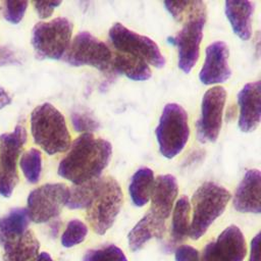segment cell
<instances>
[{
    "mask_svg": "<svg viewBox=\"0 0 261 261\" xmlns=\"http://www.w3.org/2000/svg\"><path fill=\"white\" fill-rule=\"evenodd\" d=\"M58 166V174L74 185L100 177L111 155V144L93 134H83L69 147Z\"/></svg>",
    "mask_w": 261,
    "mask_h": 261,
    "instance_id": "6da1fadb",
    "label": "cell"
},
{
    "mask_svg": "<svg viewBox=\"0 0 261 261\" xmlns=\"http://www.w3.org/2000/svg\"><path fill=\"white\" fill-rule=\"evenodd\" d=\"M34 142L47 154L62 153L70 147V134L63 114L51 103L38 105L31 113Z\"/></svg>",
    "mask_w": 261,
    "mask_h": 261,
    "instance_id": "7a4b0ae2",
    "label": "cell"
},
{
    "mask_svg": "<svg viewBox=\"0 0 261 261\" xmlns=\"http://www.w3.org/2000/svg\"><path fill=\"white\" fill-rule=\"evenodd\" d=\"M230 193L223 187L206 181L202 184L192 197L193 217L189 236L193 240L200 239L209 226L225 210L230 200Z\"/></svg>",
    "mask_w": 261,
    "mask_h": 261,
    "instance_id": "3957f363",
    "label": "cell"
},
{
    "mask_svg": "<svg viewBox=\"0 0 261 261\" xmlns=\"http://www.w3.org/2000/svg\"><path fill=\"white\" fill-rule=\"evenodd\" d=\"M123 201L121 188L112 176L98 178L94 196L87 207L86 218L97 234H104L114 223Z\"/></svg>",
    "mask_w": 261,
    "mask_h": 261,
    "instance_id": "277c9868",
    "label": "cell"
},
{
    "mask_svg": "<svg viewBox=\"0 0 261 261\" xmlns=\"http://www.w3.org/2000/svg\"><path fill=\"white\" fill-rule=\"evenodd\" d=\"M206 7L202 1H193L184 18V25L169 43L177 47L178 67L185 73H190L200 55V44L206 22Z\"/></svg>",
    "mask_w": 261,
    "mask_h": 261,
    "instance_id": "5b68a950",
    "label": "cell"
},
{
    "mask_svg": "<svg viewBox=\"0 0 261 261\" xmlns=\"http://www.w3.org/2000/svg\"><path fill=\"white\" fill-rule=\"evenodd\" d=\"M155 135L161 155L171 159L178 155L186 147L190 127L186 110L176 103H168L164 106Z\"/></svg>",
    "mask_w": 261,
    "mask_h": 261,
    "instance_id": "8992f818",
    "label": "cell"
},
{
    "mask_svg": "<svg viewBox=\"0 0 261 261\" xmlns=\"http://www.w3.org/2000/svg\"><path fill=\"white\" fill-rule=\"evenodd\" d=\"M73 24L65 17L40 21L32 31V45L38 58L62 59L71 42Z\"/></svg>",
    "mask_w": 261,
    "mask_h": 261,
    "instance_id": "52a82bcc",
    "label": "cell"
},
{
    "mask_svg": "<svg viewBox=\"0 0 261 261\" xmlns=\"http://www.w3.org/2000/svg\"><path fill=\"white\" fill-rule=\"evenodd\" d=\"M109 39L118 52L143 59L157 68L165 65V57L152 39L130 31L120 22H115L109 30Z\"/></svg>",
    "mask_w": 261,
    "mask_h": 261,
    "instance_id": "ba28073f",
    "label": "cell"
},
{
    "mask_svg": "<svg viewBox=\"0 0 261 261\" xmlns=\"http://www.w3.org/2000/svg\"><path fill=\"white\" fill-rule=\"evenodd\" d=\"M63 59L72 66L88 65L106 70L111 65L112 53L106 43L91 33L80 32L70 42Z\"/></svg>",
    "mask_w": 261,
    "mask_h": 261,
    "instance_id": "9c48e42d",
    "label": "cell"
},
{
    "mask_svg": "<svg viewBox=\"0 0 261 261\" xmlns=\"http://www.w3.org/2000/svg\"><path fill=\"white\" fill-rule=\"evenodd\" d=\"M27 142L25 128L17 124L11 133L0 135V195L9 198L18 181L16 164Z\"/></svg>",
    "mask_w": 261,
    "mask_h": 261,
    "instance_id": "30bf717a",
    "label": "cell"
},
{
    "mask_svg": "<svg viewBox=\"0 0 261 261\" xmlns=\"http://www.w3.org/2000/svg\"><path fill=\"white\" fill-rule=\"evenodd\" d=\"M68 188L61 182L45 184L33 190L27 200V212L30 220L44 223L57 217L65 206Z\"/></svg>",
    "mask_w": 261,
    "mask_h": 261,
    "instance_id": "8fae6325",
    "label": "cell"
},
{
    "mask_svg": "<svg viewBox=\"0 0 261 261\" xmlns=\"http://www.w3.org/2000/svg\"><path fill=\"white\" fill-rule=\"evenodd\" d=\"M225 101L226 91L221 86L212 87L203 95L201 116L197 122V134L200 142L213 143L217 140L221 128Z\"/></svg>",
    "mask_w": 261,
    "mask_h": 261,
    "instance_id": "7c38bea8",
    "label": "cell"
},
{
    "mask_svg": "<svg viewBox=\"0 0 261 261\" xmlns=\"http://www.w3.org/2000/svg\"><path fill=\"white\" fill-rule=\"evenodd\" d=\"M246 254V241L242 230L237 225H229L215 241L205 246L200 261H243Z\"/></svg>",
    "mask_w": 261,
    "mask_h": 261,
    "instance_id": "4fadbf2b",
    "label": "cell"
},
{
    "mask_svg": "<svg viewBox=\"0 0 261 261\" xmlns=\"http://www.w3.org/2000/svg\"><path fill=\"white\" fill-rule=\"evenodd\" d=\"M229 51L222 41L209 44L205 50V61L199 72V79L206 86L225 83L231 75L228 65Z\"/></svg>",
    "mask_w": 261,
    "mask_h": 261,
    "instance_id": "5bb4252c",
    "label": "cell"
},
{
    "mask_svg": "<svg viewBox=\"0 0 261 261\" xmlns=\"http://www.w3.org/2000/svg\"><path fill=\"white\" fill-rule=\"evenodd\" d=\"M240 107L239 127L244 133L254 132L261 119V84L260 81L246 84L238 94Z\"/></svg>",
    "mask_w": 261,
    "mask_h": 261,
    "instance_id": "9a60e30c",
    "label": "cell"
},
{
    "mask_svg": "<svg viewBox=\"0 0 261 261\" xmlns=\"http://www.w3.org/2000/svg\"><path fill=\"white\" fill-rule=\"evenodd\" d=\"M260 189L261 174L259 169L247 170L234 192L233 208L242 213L259 214L261 212Z\"/></svg>",
    "mask_w": 261,
    "mask_h": 261,
    "instance_id": "2e32d148",
    "label": "cell"
},
{
    "mask_svg": "<svg viewBox=\"0 0 261 261\" xmlns=\"http://www.w3.org/2000/svg\"><path fill=\"white\" fill-rule=\"evenodd\" d=\"M178 192L176 178L172 174H160L154 180L151 192V210L160 219L165 220L171 213Z\"/></svg>",
    "mask_w": 261,
    "mask_h": 261,
    "instance_id": "e0dca14e",
    "label": "cell"
},
{
    "mask_svg": "<svg viewBox=\"0 0 261 261\" xmlns=\"http://www.w3.org/2000/svg\"><path fill=\"white\" fill-rule=\"evenodd\" d=\"M224 5L225 15L233 33L242 40H249L252 36L254 3L247 0H227Z\"/></svg>",
    "mask_w": 261,
    "mask_h": 261,
    "instance_id": "ac0fdd59",
    "label": "cell"
},
{
    "mask_svg": "<svg viewBox=\"0 0 261 261\" xmlns=\"http://www.w3.org/2000/svg\"><path fill=\"white\" fill-rule=\"evenodd\" d=\"M164 220L158 218L153 213L148 212L128 232V247L133 252H137L141 250L151 239H161L164 236Z\"/></svg>",
    "mask_w": 261,
    "mask_h": 261,
    "instance_id": "d6986e66",
    "label": "cell"
},
{
    "mask_svg": "<svg viewBox=\"0 0 261 261\" xmlns=\"http://www.w3.org/2000/svg\"><path fill=\"white\" fill-rule=\"evenodd\" d=\"M3 261H36L40 244L34 232L28 229L19 237L2 245Z\"/></svg>",
    "mask_w": 261,
    "mask_h": 261,
    "instance_id": "ffe728a7",
    "label": "cell"
},
{
    "mask_svg": "<svg viewBox=\"0 0 261 261\" xmlns=\"http://www.w3.org/2000/svg\"><path fill=\"white\" fill-rule=\"evenodd\" d=\"M111 65L115 71L133 81H147L152 76V70L146 61L128 54L116 52Z\"/></svg>",
    "mask_w": 261,
    "mask_h": 261,
    "instance_id": "44dd1931",
    "label": "cell"
},
{
    "mask_svg": "<svg viewBox=\"0 0 261 261\" xmlns=\"http://www.w3.org/2000/svg\"><path fill=\"white\" fill-rule=\"evenodd\" d=\"M30 218L25 208H14L0 217V245L19 237L29 228Z\"/></svg>",
    "mask_w": 261,
    "mask_h": 261,
    "instance_id": "7402d4cb",
    "label": "cell"
},
{
    "mask_svg": "<svg viewBox=\"0 0 261 261\" xmlns=\"http://www.w3.org/2000/svg\"><path fill=\"white\" fill-rule=\"evenodd\" d=\"M154 180V172L149 167H141L133 174L128 194L135 206L143 207L149 202Z\"/></svg>",
    "mask_w": 261,
    "mask_h": 261,
    "instance_id": "603a6c76",
    "label": "cell"
},
{
    "mask_svg": "<svg viewBox=\"0 0 261 261\" xmlns=\"http://www.w3.org/2000/svg\"><path fill=\"white\" fill-rule=\"evenodd\" d=\"M190 210L191 205L188 197L181 196L176 201L172 214L171 239L173 243H180L189 236Z\"/></svg>",
    "mask_w": 261,
    "mask_h": 261,
    "instance_id": "cb8c5ba5",
    "label": "cell"
},
{
    "mask_svg": "<svg viewBox=\"0 0 261 261\" xmlns=\"http://www.w3.org/2000/svg\"><path fill=\"white\" fill-rule=\"evenodd\" d=\"M98 178L89 180L81 185H75L71 189H68L65 206L68 209H72V210L87 209V207L89 206L94 196L95 190L97 188Z\"/></svg>",
    "mask_w": 261,
    "mask_h": 261,
    "instance_id": "d4e9b609",
    "label": "cell"
},
{
    "mask_svg": "<svg viewBox=\"0 0 261 261\" xmlns=\"http://www.w3.org/2000/svg\"><path fill=\"white\" fill-rule=\"evenodd\" d=\"M20 169L31 184H37L42 172V153L36 148L24 152L19 159Z\"/></svg>",
    "mask_w": 261,
    "mask_h": 261,
    "instance_id": "484cf974",
    "label": "cell"
},
{
    "mask_svg": "<svg viewBox=\"0 0 261 261\" xmlns=\"http://www.w3.org/2000/svg\"><path fill=\"white\" fill-rule=\"evenodd\" d=\"M88 234V226L79 219H71L61 236V245L71 248L83 243Z\"/></svg>",
    "mask_w": 261,
    "mask_h": 261,
    "instance_id": "4316f807",
    "label": "cell"
},
{
    "mask_svg": "<svg viewBox=\"0 0 261 261\" xmlns=\"http://www.w3.org/2000/svg\"><path fill=\"white\" fill-rule=\"evenodd\" d=\"M83 261H127V259L120 248L115 245H107L87 251Z\"/></svg>",
    "mask_w": 261,
    "mask_h": 261,
    "instance_id": "83f0119b",
    "label": "cell"
},
{
    "mask_svg": "<svg viewBox=\"0 0 261 261\" xmlns=\"http://www.w3.org/2000/svg\"><path fill=\"white\" fill-rule=\"evenodd\" d=\"M70 120L75 132L92 134L99 128V122L87 110H74L70 114Z\"/></svg>",
    "mask_w": 261,
    "mask_h": 261,
    "instance_id": "f1b7e54d",
    "label": "cell"
},
{
    "mask_svg": "<svg viewBox=\"0 0 261 261\" xmlns=\"http://www.w3.org/2000/svg\"><path fill=\"white\" fill-rule=\"evenodd\" d=\"M3 8V16L4 18L13 24H16L21 21L24 16L27 7L29 2L28 1H14V0H7L4 3Z\"/></svg>",
    "mask_w": 261,
    "mask_h": 261,
    "instance_id": "f546056e",
    "label": "cell"
},
{
    "mask_svg": "<svg viewBox=\"0 0 261 261\" xmlns=\"http://www.w3.org/2000/svg\"><path fill=\"white\" fill-rule=\"evenodd\" d=\"M193 1H164V5L171 16L178 22H182Z\"/></svg>",
    "mask_w": 261,
    "mask_h": 261,
    "instance_id": "4dcf8cb0",
    "label": "cell"
},
{
    "mask_svg": "<svg viewBox=\"0 0 261 261\" xmlns=\"http://www.w3.org/2000/svg\"><path fill=\"white\" fill-rule=\"evenodd\" d=\"M174 258L175 261H200V254L196 248L190 245H181L175 249Z\"/></svg>",
    "mask_w": 261,
    "mask_h": 261,
    "instance_id": "1f68e13d",
    "label": "cell"
},
{
    "mask_svg": "<svg viewBox=\"0 0 261 261\" xmlns=\"http://www.w3.org/2000/svg\"><path fill=\"white\" fill-rule=\"evenodd\" d=\"M33 4L35 6V9H36L39 17L42 19H46L52 15L54 9L61 4V1H55V2L34 1Z\"/></svg>",
    "mask_w": 261,
    "mask_h": 261,
    "instance_id": "d6a6232c",
    "label": "cell"
},
{
    "mask_svg": "<svg viewBox=\"0 0 261 261\" xmlns=\"http://www.w3.org/2000/svg\"><path fill=\"white\" fill-rule=\"evenodd\" d=\"M259 244H260V232H258L251 241V247H250V257L248 261H260V250H259Z\"/></svg>",
    "mask_w": 261,
    "mask_h": 261,
    "instance_id": "836d02e7",
    "label": "cell"
},
{
    "mask_svg": "<svg viewBox=\"0 0 261 261\" xmlns=\"http://www.w3.org/2000/svg\"><path fill=\"white\" fill-rule=\"evenodd\" d=\"M17 59L12 51L7 48L0 47V66L6 65L9 63H17Z\"/></svg>",
    "mask_w": 261,
    "mask_h": 261,
    "instance_id": "e575fe53",
    "label": "cell"
},
{
    "mask_svg": "<svg viewBox=\"0 0 261 261\" xmlns=\"http://www.w3.org/2000/svg\"><path fill=\"white\" fill-rule=\"evenodd\" d=\"M11 101L12 100H11V97L9 96V94L5 91V89L0 87V109L9 105L11 103Z\"/></svg>",
    "mask_w": 261,
    "mask_h": 261,
    "instance_id": "d590c367",
    "label": "cell"
},
{
    "mask_svg": "<svg viewBox=\"0 0 261 261\" xmlns=\"http://www.w3.org/2000/svg\"><path fill=\"white\" fill-rule=\"evenodd\" d=\"M36 261H54V260L52 259L50 254H48L47 252H42L38 255Z\"/></svg>",
    "mask_w": 261,
    "mask_h": 261,
    "instance_id": "8d00e7d4",
    "label": "cell"
}]
</instances>
